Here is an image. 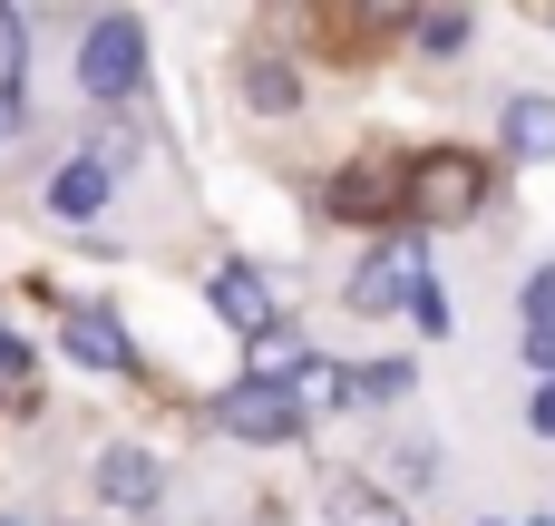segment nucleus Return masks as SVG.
I'll return each instance as SVG.
<instances>
[{"instance_id": "obj_15", "label": "nucleus", "mask_w": 555, "mask_h": 526, "mask_svg": "<svg viewBox=\"0 0 555 526\" xmlns=\"http://www.w3.org/2000/svg\"><path fill=\"white\" fill-rule=\"evenodd\" d=\"M400 303L420 312V332H429V342H439V332H459V322H449V293H439L429 273H410V293H400Z\"/></svg>"}, {"instance_id": "obj_4", "label": "nucleus", "mask_w": 555, "mask_h": 526, "mask_svg": "<svg viewBox=\"0 0 555 526\" xmlns=\"http://www.w3.org/2000/svg\"><path fill=\"white\" fill-rule=\"evenodd\" d=\"M205 303H215V322H224V332H244V342L283 322V312H273V283H263L254 264H224V273L205 283Z\"/></svg>"}, {"instance_id": "obj_7", "label": "nucleus", "mask_w": 555, "mask_h": 526, "mask_svg": "<svg viewBox=\"0 0 555 526\" xmlns=\"http://www.w3.org/2000/svg\"><path fill=\"white\" fill-rule=\"evenodd\" d=\"M507 156L555 166V98L546 88H517V98H507Z\"/></svg>"}, {"instance_id": "obj_17", "label": "nucleus", "mask_w": 555, "mask_h": 526, "mask_svg": "<svg viewBox=\"0 0 555 526\" xmlns=\"http://www.w3.org/2000/svg\"><path fill=\"white\" fill-rule=\"evenodd\" d=\"M527 322H555V264H546V273H527Z\"/></svg>"}, {"instance_id": "obj_16", "label": "nucleus", "mask_w": 555, "mask_h": 526, "mask_svg": "<svg viewBox=\"0 0 555 526\" xmlns=\"http://www.w3.org/2000/svg\"><path fill=\"white\" fill-rule=\"evenodd\" d=\"M420 39H429L439 59H449V49H468V10H429V20H420Z\"/></svg>"}, {"instance_id": "obj_18", "label": "nucleus", "mask_w": 555, "mask_h": 526, "mask_svg": "<svg viewBox=\"0 0 555 526\" xmlns=\"http://www.w3.org/2000/svg\"><path fill=\"white\" fill-rule=\"evenodd\" d=\"M527 361H537V371L555 381V322H527Z\"/></svg>"}, {"instance_id": "obj_14", "label": "nucleus", "mask_w": 555, "mask_h": 526, "mask_svg": "<svg viewBox=\"0 0 555 526\" xmlns=\"http://www.w3.org/2000/svg\"><path fill=\"white\" fill-rule=\"evenodd\" d=\"M332 526H410V508H390L380 488H332Z\"/></svg>"}, {"instance_id": "obj_11", "label": "nucleus", "mask_w": 555, "mask_h": 526, "mask_svg": "<svg viewBox=\"0 0 555 526\" xmlns=\"http://www.w3.org/2000/svg\"><path fill=\"white\" fill-rule=\"evenodd\" d=\"M400 205V166H351L332 176V215H390Z\"/></svg>"}, {"instance_id": "obj_1", "label": "nucleus", "mask_w": 555, "mask_h": 526, "mask_svg": "<svg viewBox=\"0 0 555 526\" xmlns=\"http://www.w3.org/2000/svg\"><path fill=\"white\" fill-rule=\"evenodd\" d=\"M400 205H410L420 224H468V215L488 205V156H468V146H439V156L400 166Z\"/></svg>"}, {"instance_id": "obj_19", "label": "nucleus", "mask_w": 555, "mask_h": 526, "mask_svg": "<svg viewBox=\"0 0 555 526\" xmlns=\"http://www.w3.org/2000/svg\"><path fill=\"white\" fill-rule=\"evenodd\" d=\"M527 429H537V439H555V381H537V400H527Z\"/></svg>"}, {"instance_id": "obj_21", "label": "nucleus", "mask_w": 555, "mask_h": 526, "mask_svg": "<svg viewBox=\"0 0 555 526\" xmlns=\"http://www.w3.org/2000/svg\"><path fill=\"white\" fill-rule=\"evenodd\" d=\"M20 117H29V107H20V98H0V137H10V127H20Z\"/></svg>"}, {"instance_id": "obj_2", "label": "nucleus", "mask_w": 555, "mask_h": 526, "mask_svg": "<svg viewBox=\"0 0 555 526\" xmlns=\"http://www.w3.org/2000/svg\"><path fill=\"white\" fill-rule=\"evenodd\" d=\"M78 88H88L98 107H127V98L146 88V29H137L127 10H98V29L78 39Z\"/></svg>"}, {"instance_id": "obj_12", "label": "nucleus", "mask_w": 555, "mask_h": 526, "mask_svg": "<svg viewBox=\"0 0 555 526\" xmlns=\"http://www.w3.org/2000/svg\"><path fill=\"white\" fill-rule=\"evenodd\" d=\"M244 107H254V117H293V107H302V78H293L283 59H254V68H244Z\"/></svg>"}, {"instance_id": "obj_20", "label": "nucleus", "mask_w": 555, "mask_h": 526, "mask_svg": "<svg viewBox=\"0 0 555 526\" xmlns=\"http://www.w3.org/2000/svg\"><path fill=\"white\" fill-rule=\"evenodd\" d=\"M361 20H410V0H361Z\"/></svg>"}, {"instance_id": "obj_8", "label": "nucleus", "mask_w": 555, "mask_h": 526, "mask_svg": "<svg viewBox=\"0 0 555 526\" xmlns=\"http://www.w3.org/2000/svg\"><path fill=\"white\" fill-rule=\"evenodd\" d=\"M59 342H68V361H88V371H137V342H127L107 312H68Z\"/></svg>"}, {"instance_id": "obj_13", "label": "nucleus", "mask_w": 555, "mask_h": 526, "mask_svg": "<svg viewBox=\"0 0 555 526\" xmlns=\"http://www.w3.org/2000/svg\"><path fill=\"white\" fill-rule=\"evenodd\" d=\"M420 381H410V361H361L351 371V410H380V400H410Z\"/></svg>"}, {"instance_id": "obj_6", "label": "nucleus", "mask_w": 555, "mask_h": 526, "mask_svg": "<svg viewBox=\"0 0 555 526\" xmlns=\"http://www.w3.org/2000/svg\"><path fill=\"white\" fill-rule=\"evenodd\" d=\"M410 273H429V264H420V244H380V254L351 273V303H361V312H390V303L410 293Z\"/></svg>"}, {"instance_id": "obj_9", "label": "nucleus", "mask_w": 555, "mask_h": 526, "mask_svg": "<svg viewBox=\"0 0 555 526\" xmlns=\"http://www.w3.org/2000/svg\"><path fill=\"white\" fill-rule=\"evenodd\" d=\"M107 195H117V166H107V156H68V166L49 176V205H59V215H98Z\"/></svg>"}, {"instance_id": "obj_3", "label": "nucleus", "mask_w": 555, "mask_h": 526, "mask_svg": "<svg viewBox=\"0 0 555 526\" xmlns=\"http://www.w3.org/2000/svg\"><path fill=\"white\" fill-rule=\"evenodd\" d=\"M215 429L224 439H254V449H283V439H302V400L273 390V381H234L215 400Z\"/></svg>"}, {"instance_id": "obj_5", "label": "nucleus", "mask_w": 555, "mask_h": 526, "mask_svg": "<svg viewBox=\"0 0 555 526\" xmlns=\"http://www.w3.org/2000/svg\"><path fill=\"white\" fill-rule=\"evenodd\" d=\"M98 498L127 508V517H146V508L166 498V469H156L146 449H98Z\"/></svg>"}, {"instance_id": "obj_10", "label": "nucleus", "mask_w": 555, "mask_h": 526, "mask_svg": "<svg viewBox=\"0 0 555 526\" xmlns=\"http://www.w3.org/2000/svg\"><path fill=\"white\" fill-rule=\"evenodd\" d=\"M302 371H312V342H302L293 322H273V332H254V371H244V381H273V390H293Z\"/></svg>"}]
</instances>
